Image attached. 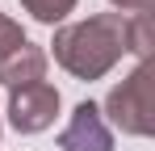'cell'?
Returning a JSON list of instances; mask_svg holds the SVG:
<instances>
[{"instance_id":"obj_4","label":"cell","mask_w":155,"mask_h":151,"mask_svg":"<svg viewBox=\"0 0 155 151\" xmlns=\"http://www.w3.org/2000/svg\"><path fill=\"white\" fill-rule=\"evenodd\" d=\"M63 151H113V126L105 122L97 101H80L59 134Z\"/></svg>"},{"instance_id":"obj_7","label":"cell","mask_w":155,"mask_h":151,"mask_svg":"<svg viewBox=\"0 0 155 151\" xmlns=\"http://www.w3.org/2000/svg\"><path fill=\"white\" fill-rule=\"evenodd\" d=\"M76 4L80 0H21V8H25L38 25H63L67 13H76Z\"/></svg>"},{"instance_id":"obj_1","label":"cell","mask_w":155,"mask_h":151,"mask_svg":"<svg viewBox=\"0 0 155 151\" xmlns=\"http://www.w3.org/2000/svg\"><path fill=\"white\" fill-rule=\"evenodd\" d=\"M51 55L76 80H105L126 55V13H92L84 21L59 25Z\"/></svg>"},{"instance_id":"obj_3","label":"cell","mask_w":155,"mask_h":151,"mask_svg":"<svg viewBox=\"0 0 155 151\" xmlns=\"http://www.w3.org/2000/svg\"><path fill=\"white\" fill-rule=\"evenodd\" d=\"M59 88H54L51 80H38V84H25V88H13L8 92V126L17 130V134H42V130H51L54 118H59Z\"/></svg>"},{"instance_id":"obj_9","label":"cell","mask_w":155,"mask_h":151,"mask_svg":"<svg viewBox=\"0 0 155 151\" xmlns=\"http://www.w3.org/2000/svg\"><path fill=\"white\" fill-rule=\"evenodd\" d=\"M113 8H126V13H151L155 0H109Z\"/></svg>"},{"instance_id":"obj_5","label":"cell","mask_w":155,"mask_h":151,"mask_svg":"<svg viewBox=\"0 0 155 151\" xmlns=\"http://www.w3.org/2000/svg\"><path fill=\"white\" fill-rule=\"evenodd\" d=\"M46 63H51V55L42 46L21 42L13 55L0 59V84H4L8 92H13V88H25V84H38V80H46Z\"/></svg>"},{"instance_id":"obj_6","label":"cell","mask_w":155,"mask_h":151,"mask_svg":"<svg viewBox=\"0 0 155 151\" xmlns=\"http://www.w3.org/2000/svg\"><path fill=\"white\" fill-rule=\"evenodd\" d=\"M126 55H134L138 63L155 59V29H151V13H130V17H126Z\"/></svg>"},{"instance_id":"obj_10","label":"cell","mask_w":155,"mask_h":151,"mask_svg":"<svg viewBox=\"0 0 155 151\" xmlns=\"http://www.w3.org/2000/svg\"><path fill=\"white\" fill-rule=\"evenodd\" d=\"M0 130H4V126H0Z\"/></svg>"},{"instance_id":"obj_2","label":"cell","mask_w":155,"mask_h":151,"mask_svg":"<svg viewBox=\"0 0 155 151\" xmlns=\"http://www.w3.org/2000/svg\"><path fill=\"white\" fill-rule=\"evenodd\" d=\"M151 80H155V59L138 63L126 80H117L105 97L101 113L109 126H117L122 134L134 139H151L155 134V97H151Z\"/></svg>"},{"instance_id":"obj_8","label":"cell","mask_w":155,"mask_h":151,"mask_svg":"<svg viewBox=\"0 0 155 151\" xmlns=\"http://www.w3.org/2000/svg\"><path fill=\"white\" fill-rule=\"evenodd\" d=\"M21 42H29V38H25V29L13 21V17H4V13H0V59H4V55H13Z\"/></svg>"}]
</instances>
